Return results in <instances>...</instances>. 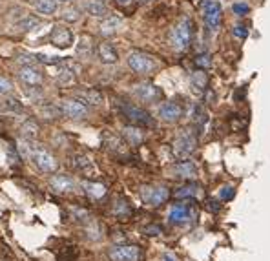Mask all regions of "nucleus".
<instances>
[{
    "label": "nucleus",
    "instance_id": "nucleus-1",
    "mask_svg": "<svg viewBox=\"0 0 270 261\" xmlns=\"http://www.w3.org/2000/svg\"><path fill=\"white\" fill-rule=\"evenodd\" d=\"M19 150L24 157H29L31 163H33L40 172L49 174V172L57 170V159L47 152L46 148L35 144V141H22L19 144Z\"/></svg>",
    "mask_w": 270,
    "mask_h": 261
},
{
    "label": "nucleus",
    "instance_id": "nucleus-2",
    "mask_svg": "<svg viewBox=\"0 0 270 261\" xmlns=\"http://www.w3.org/2000/svg\"><path fill=\"white\" fill-rule=\"evenodd\" d=\"M195 146H197V135L190 128L181 130L176 142H174V153L179 159H186V157H190L194 153Z\"/></svg>",
    "mask_w": 270,
    "mask_h": 261
},
{
    "label": "nucleus",
    "instance_id": "nucleus-3",
    "mask_svg": "<svg viewBox=\"0 0 270 261\" xmlns=\"http://www.w3.org/2000/svg\"><path fill=\"white\" fill-rule=\"evenodd\" d=\"M170 40L174 49L177 51H185L186 47L192 42V22L188 19H183L176 28L172 29L170 33Z\"/></svg>",
    "mask_w": 270,
    "mask_h": 261
},
{
    "label": "nucleus",
    "instance_id": "nucleus-4",
    "mask_svg": "<svg viewBox=\"0 0 270 261\" xmlns=\"http://www.w3.org/2000/svg\"><path fill=\"white\" fill-rule=\"evenodd\" d=\"M201 13L208 29H219L223 22V10L218 0H201Z\"/></svg>",
    "mask_w": 270,
    "mask_h": 261
},
{
    "label": "nucleus",
    "instance_id": "nucleus-5",
    "mask_svg": "<svg viewBox=\"0 0 270 261\" xmlns=\"http://www.w3.org/2000/svg\"><path fill=\"white\" fill-rule=\"evenodd\" d=\"M128 66L132 68L135 73H152L155 70V61L153 57H150L148 53L144 51H130L128 53Z\"/></svg>",
    "mask_w": 270,
    "mask_h": 261
},
{
    "label": "nucleus",
    "instance_id": "nucleus-6",
    "mask_svg": "<svg viewBox=\"0 0 270 261\" xmlns=\"http://www.w3.org/2000/svg\"><path fill=\"white\" fill-rule=\"evenodd\" d=\"M121 112H123V115L128 121H132L133 124H137V126H153V119L152 115L148 114L146 110L139 108V106L135 105H130V102H124V105H121Z\"/></svg>",
    "mask_w": 270,
    "mask_h": 261
},
{
    "label": "nucleus",
    "instance_id": "nucleus-7",
    "mask_svg": "<svg viewBox=\"0 0 270 261\" xmlns=\"http://www.w3.org/2000/svg\"><path fill=\"white\" fill-rule=\"evenodd\" d=\"M142 201L150 206H159V204L166 203L170 197V190L166 186H142L141 188Z\"/></svg>",
    "mask_w": 270,
    "mask_h": 261
},
{
    "label": "nucleus",
    "instance_id": "nucleus-8",
    "mask_svg": "<svg viewBox=\"0 0 270 261\" xmlns=\"http://www.w3.org/2000/svg\"><path fill=\"white\" fill-rule=\"evenodd\" d=\"M133 95L142 102H157L163 99V90L153 82H139L133 86Z\"/></svg>",
    "mask_w": 270,
    "mask_h": 261
},
{
    "label": "nucleus",
    "instance_id": "nucleus-9",
    "mask_svg": "<svg viewBox=\"0 0 270 261\" xmlns=\"http://www.w3.org/2000/svg\"><path fill=\"white\" fill-rule=\"evenodd\" d=\"M61 114L68 119H73V121H81V119L88 117V108L86 105H82L81 100L77 99H68V100H61Z\"/></svg>",
    "mask_w": 270,
    "mask_h": 261
},
{
    "label": "nucleus",
    "instance_id": "nucleus-10",
    "mask_svg": "<svg viewBox=\"0 0 270 261\" xmlns=\"http://www.w3.org/2000/svg\"><path fill=\"white\" fill-rule=\"evenodd\" d=\"M194 218V206L188 203H177L174 204L168 212V221L174 225H185L192 221Z\"/></svg>",
    "mask_w": 270,
    "mask_h": 261
},
{
    "label": "nucleus",
    "instance_id": "nucleus-11",
    "mask_svg": "<svg viewBox=\"0 0 270 261\" xmlns=\"http://www.w3.org/2000/svg\"><path fill=\"white\" fill-rule=\"evenodd\" d=\"M141 252L133 245H117L108 250V257L112 261H137Z\"/></svg>",
    "mask_w": 270,
    "mask_h": 261
},
{
    "label": "nucleus",
    "instance_id": "nucleus-12",
    "mask_svg": "<svg viewBox=\"0 0 270 261\" xmlns=\"http://www.w3.org/2000/svg\"><path fill=\"white\" fill-rule=\"evenodd\" d=\"M49 42L53 44V46L61 47V49H64V47H70L71 44H73V33H71V29H68L66 26H53L51 33H49Z\"/></svg>",
    "mask_w": 270,
    "mask_h": 261
},
{
    "label": "nucleus",
    "instance_id": "nucleus-13",
    "mask_svg": "<svg viewBox=\"0 0 270 261\" xmlns=\"http://www.w3.org/2000/svg\"><path fill=\"white\" fill-rule=\"evenodd\" d=\"M181 115H183V108L174 100H168V102L159 106V117L166 123H176L181 119Z\"/></svg>",
    "mask_w": 270,
    "mask_h": 261
},
{
    "label": "nucleus",
    "instance_id": "nucleus-14",
    "mask_svg": "<svg viewBox=\"0 0 270 261\" xmlns=\"http://www.w3.org/2000/svg\"><path fill=\"white\" fill-rule=\"evenodd\" d=\"M49 186H51V190L57 192V194H68V192H73V190H75V181L71 179L70 176L59 174V176H53L51 179H49Z\"/></svg>",
    "mask_w": 270,
    "mask_h": 261
},
{
    "label": "nucleus",
    "instance_id": "nucleus-15",
    "mask_svg": "<svg viewBox=\"0 0 270 261\" xmlns=\"http://www.w3.org/2000/svg\"><path fill=\"white\" fill-rule=\"evenodd\" d=\"M19 79L26 86H42V82H44L42 73L35 66H24L22 70L19 71Z\"/></svg>",
    "mask_w": 270,
    "mask_h": 261
},
{
    "label": "nucleus",
    "instance_id": "nucleus-16",
    "mask_svg": "<svg viewBox=\"0 0 270 261\" xmlns=\"http://www.w3.org/2000/svg\"><path fill=\"white\" fill-rule=\"evenodd\" d=\"M97 53H99V59L104 64H115L119 61V53L114 46L110 42H100L99 47H97Z\"/></svg>",
    "mask_w": 270,
    "mask_h": 261
},
{
    "label": "nucleus",
    "instance_id": "nucleus-17",
    "mask_svg": "<svg viewBox=\"0 0 270 261\" xmlns=\"http://www.w3.org/2000/svg\"><path fill=\"white\" fill-rule=\"evenodd\" d=\"M75 99L81 100L82 105L99 106L100 102H102V95L97 90H79V91H75Z\"/></svg>",
    "mask_w": 270,
    "mask_h": 261
},
{
    "label": "nucleus",
    "instance_id": "nucleus-18",
    "mask_svg": "<svg viewBox=\"0 0 270 261\" xmlns=\"http://www.w3.org/2000/svg\"><path fill=\"white\" fill-rule=\"evenodd\" d=\"M38 133H40V126H38L37 121H33V119L24 121L22 126H20V135H22L24 141H35L38 137Z\"/></svg>",
    "mask_w": 270,
    "mask_h": 261
},
{
    "label": "nucleus",
    "instance_id": "nucleus-19",
    "mask_svg": "<svg viewBox=\"0 0 270 261\" xmlns=\"http://www.w3.org/2000/svg\"><path fill=\"white\" fill-rule=\"evenodd\" d=\"M121 26H123V19L117 17V15H112V17H108L106 20H102V24H100V33L104 35V37L115 35Z\"/></svg>",
    "mask_w": 270,
    "mask_h": 261
},
{
    "label": "nucleus",
    "instance_id": "nucleus-20",
    "mask_svg": "<svg viewBox=\"0 0 270 261\" xmlns=\"http://www.w3.org/2000/svg\"><path fill=\"white\" fill-rule=\"evenodd\" d=\"M174 172H176L177 177H183V179H192L197 174V168L192 161H181L174 166Z\"/></svg>",
    "mask_w": 270,
    "mask_h": 261
},
{
    "label": "nucleus",
    "instance_id": "nucleus-21",
    "mask_svg": "<svg viewBox=\"0 0 270 261\" xmlns=\"http://www.w3.org/2000/svg\"><path fill=\"white\" fill-rule=\"evenodd\" d=\"M82 188H84L86 195L91 199H100L106 195V186L100 183H91V181H82Z\"/></svg>",
    "mask_w": 270,
    "mask_h": 261
},
{
    "label": "nucleus",
    "instance_id": "nucleus-22",
    "mask_svg": "<svg viewBox=\"0 0 270 261\" xmlns=\"http://www.w3.org/2000/svg\"><path fill=\"white\" fill-rule=\"evenodd\" d=\"M123 137L126 139L128 144H132V146H139L142 142V139H144V133H142V130L137 128V126H124Z\"/></svg>",
    "mask_w": 270,
    "mask_h": 261
},
{
    "label": "nucleus",
    "instance_id": "nucleus-23",
    "mask_svg": "<svg viewBox=\"0 0 270 261\" xmlns=\"http://www.w3.org/2000/svg\"><path fill=\"white\" fill-rule=\"evenodd\" d=\"M84 10L91 17H104V15H108V8L102 2H99V0H88V2H84Z\"/></svg>",
    "mask_w": 270,
    "mask_h": 261
},
{
    "label": "nucleus",
    "instance_id": "nucleus-24",
    "mask_svg": "<svg viewBox=\"0 0 270 261\" xmlns=\"http://www.w3.org/2000/svg\"><path fill=\"white\" fill-rule=\"evenodd\" d=\"M206 84H208V77H206L204 71L199 70V71H194V73H192V86H194L195 91H204Z\"/></svg>",
    "mask_w": 270,
    "mask_h": 261
},
{
    "label": "nucleus",
    "instance_id": "nucleus-25",
    "mask_svg": "<svg viewBox=\"0 0 270 261\" xmlns=\"http://www.w3.org/2000/svg\"><path fill=\"white\" fill-rule=\"evenodd\" d=\"M35 8L40 15H53L57 11V0H37Z\"/></svg>",
    "mask_w": 270,
    "mask_h": 261
},
{
    "label": "nucleus",
    "instance_id": "nucleus-26",
    "mask_svg": "<svg viewBox=\"0 0 270 261\" xmlns=\"http://www.w3.org/2000/svg\"><path fill=\"white\" fill-rule=\"evenodd\" d=\"M57 82L61 86H71L73 82H75V73L70 70V68H62L61 70V73H59V77H57Z\"/></svg>",
    "mask_w": 270,
    "mask_h": 261
},
{
    "label": "nucleus",
    "instance_id": "nucleus-27",
    "mask_svg": "<svg viewBox=\"0 0 270 261\" xmlns=\"http://www.w3.org/2000/svg\"><path fill=\"white\" fill-rule=\"evenodd\" d=\"M114 214L119 216V218H128L130 214H132V208H130V204L126 199H117L114 204Z\"/></svg>",
    "mask_w": 270,
    "mask_h": 261
},
{
    "label": "nucleus",
    "instance_id": "nucleus-28",
    "mask_svg": "<svg viewBox=\"0 0 270 261\" xmlns=\"http://www.w3.org/2000/svg\"><path fill=\"white\" fill-rule=\"evenodd\" d=\"M197 194H199V186L197 185L181 186V188H177V192H176L177 197H183V199H186V197H195Z\"/></svg>",
    "mask_w": 270,
    "mask_h": 261
},
{
    "label": "nucleus",
    "instance_id": "nucleus-29",
    "mask_svg": "<svg viewBox=\"0 0 270 261\" xmlns=\"http://www.w3.org/2000/svg\"><path fill=\"white\" fill-rule=\"evenodd\" d=\"M77 51H79L81 57H88V55L91 53V38L90 37H81V42H79Z\"/></svg>",
    "mask_w": 270,
    "mask_h": 261
},
{
    "label": "nucleus",
    "instance_id": "nucleus-30",
    "mask_svg": "<svg viewBox=\"0 0 270 261\" xmlns=\"http://www.w3.org/2000/svg\"><path fill=\"white\" fill-rule=\"evenodd\" d=\"M17 61L20 62V64H24V66H35L38 62L37 55H31V53H19V59Z\"/></svg>",
    "mask_w": 270,
    "mask_h": 261
},
{
    "label": "nucleus",
    "instance_id": "nucleus-31",
    "mask_svg": "<svg viewBox=\"0 0 270 261\" xmlns=\"http://www.w3.org/2000/svg\"><path fill=\"white\" fill-rule=\"evenodd\" d=\"M38 24H40V20L35 19V17H26V19L19 22V28L24 29V31H28V29H33L35 26H38Z\"/></svg>",
    "mask_w": 270,
    "mask_h": 261
},
{
    "label": "nucleus",
    "instance_id": "nucleus-32",
    "mask_svg": "<svg viewBox=\"0 0 270 261\" xmlns=\"http://www.w3.org/2000/svg\"><path fill=\"white\" fill-rule=\"evenodd\" d=\"M62 19L64 20H68V22H77V20L81 19V11L79 10H66L64 13H62Z\"/></svg>",
    "mask_w": 270,
    "mask_h": 261
},
{
    "label": "nucleus",
    "instance_id": "nucleus-33",
    "mask_svg": "<svg viewBox=\"0 0 270 261\" xmlns=\"http://www.w3.org/2000/svg\"><path fill=\"white\" fill-rule=\"evenodd\" d=\"M232 11L236 15H239V17H243V15H247L248 11H250V6H248L247 2H236V4L232 6Z\"/></svg>",
    "mask_w": 270,
    "mask_h": 261
},
{
    "label": "nucleus",
    "instance_id": "nucleus-34",
    "mask_svg": "<svg viewBox=\"0 0 270 261\" xmlns=\"http://www.w3.org/2000/svg\"><path fill=\"white\" fill-rule=\"evenodd\" d=\"M234 195H236V190H234V186H223V188H221V192H219V197H221L223 201L234 199Z\"/></svg>",
    "mask_w": 270,
    "mask_h": 261
},
{
    "label": "nucleus",
    "instance_id": "nucleus-35",
    "mask_svg": "<svg viewBox=\"0 0 270 261\" xmlns=\"http://www.w3.org/2000/svg\"><path fill=\"white\" fill-rule=\"evenodd\" d=\"M75 165H77V168H81V170H88V168H91V161L86 155H77Z\"/></svg>",
    "mask_w": 270,
    "mask_h": 261
},
{
    "label": "nucleus",
    "instance_id": "nucleus-36",
    "mask_svg": "<svg viewBox=\"0 0 270 261\" xmlns=\"http://www.w3.org/2000/svg\"><path fill=\"white\" fill-rule=\"evenodd\" d=\"M11 90H13V84L6 77H0V95H8Z\"/></svg>",
    "mask_w": 270,
    "mask_h": 261
},
{
    "label": "nucleus",
    "instance_id": "nucleus-37",
    "mask_svg": "<svg viewBox=\"0 0 270 261\" xmlns=\"http://www.w3.org/2000/svg\"><path fill=\"white\" fill-rule=\"evenodd\" d=\"M195 64L201 68H210L212 66V59H210V55H206V53H203V55H199V57L195 59Z\"/></svg>",
    "mask_w": 270,
    "mask_h": 261
},
{
    "label": "nucleus",
    "instance_id": "nucleus-38",
    "mask_svg": "<svg viewBox=\"0 0 270 261\" xmlns=\"http://www.w3.org/2000/svg\"><path fill=\"white\" fill-rule=\"evenodd\" d=\"M234 35H236L237 38H247V35H248L247 26H243V24H237V26H234Z\"/></svg>",
    "mask_w": 270,
    "mask_h": 261
},
{
    "label": "nucleus",
    "instance_id": "nucleus-39",
    "mask_svg": "<svg viewBox=\"0 0 270 261\" xmlns=\"http://www.w3.org/2000/svg\"><path fill=\"white\" fill-rule=\"evenodd\" d=\"M144 232H146L148 236H159V234H161V228H159V227H153V225H152V227H146V228H144Z\"/></svg>",
    "mask_w": 270,
    "mask_h": 261
},
{
    "label": "nucleus",
    "instance_id": "nucleus-40",
    "mask_svg": "<svg viewBox=\"0 0 270 261\" xmlns=\"http://www.w3.org/2000/svg\"><path fill=\"white\" fill-rule=\"evenodd\" d=\"M8 108L10 110H17V112H20L22 110V106H20V102L17 99H10L8 100Z\"/></svg>",
    "mask_w": 270,
    "mask_h": 261
},
{
    "label": "nucleus",
    "instance_id": "nucleus-41",
    "mask_svg": "<svg viewBox=\"0 0 270 261\" xmlns=\"http://www.w3.org/2000/svg\"><path fill=\"white\" fill-rule=\"evenodd\" d=\"M163 261H177V257L172 254V252H165L163 254Z\"/></svg>",
    "mask_w": 270,
    "mask_h": 261
},
{
    "label": "nucleus",
    "instance_id": "nucleus-42",
    "mask_svg": "<svg viewBox=\"0 0 270 261\" xmlns=\"http://www.w3.org/2000/svg\"><path fill=\"white\" fill-rule=\"evenodd\" d=\"M119 2H128V0H119Z\"/></svg>",
    "mask_w": 270,
    "mask_h": 261
},
{
    "label": "nucleus",
    "instance_id": "nucleus-43",
    "mask_svg": "<svg viewBox=\"0 0 270 261\" xmlns=\"http://www.w3.org/2000/svg\"><path fill=\"white\" fill-rule=\"evenodd\" d=\"M28 2H29V0H28ZM31 2H33V0H31Z\"/></svg>",
    "mask_w": 270,
    "mask_h": 261
},
{
    "label": "nucleus",
    "instance_id": "nucleus-44",
    "mask_svg": "<svg viewBox=\"0 0 270 261\" xmlns=\"http://www.w3.org/2000/svg\"><path fill=\"white\" fill-rule=\"evenodd\" d=\"M64 2H68V0H64Z\"/></svg>",
    "mask_w": 270,
    "mask_h": 261
}]
</instances>
